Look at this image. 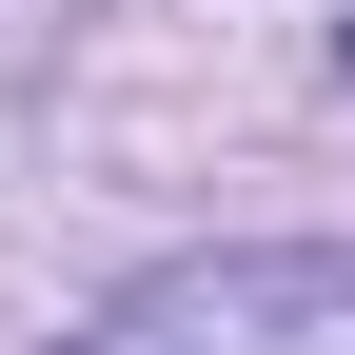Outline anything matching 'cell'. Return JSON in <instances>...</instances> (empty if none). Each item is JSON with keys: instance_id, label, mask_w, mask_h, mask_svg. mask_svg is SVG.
Masks as SVG:
<instances>
[{"instance_id": "1", "label": "cell", "mask_w": 355, "mask_h": 355, "mask_svg": "<svg viewBox=\"0 0 355 355\" xmlns=\"http://www.w3.org/2000/svg\"><path fill=\"white\" fill-rule=\"evenodd\" d=\"M79 355H355V257H198V277H139Z\"/></svg>"}]
</instances>
